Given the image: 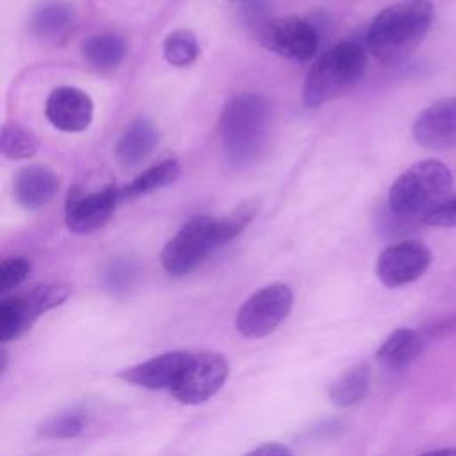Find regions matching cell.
<instances>
[{"label":"cell","mask_w":456,"mask_h":456,"mask_svg":"<svg viewBox=\"0 0 456 456\" xmlns=\"http://www.w3.org/2000/svg\"><path fill=\"white\" fill-rule=\"evenodd\" d=\"M162 55L167 64L175 68L191 66L200 55V45L191 30L178 28L166 36L162 43Z\"/></svg>","instance_id":"23"},{"label":"cell","mask_w":456,"mask_h":456,"mask_svg":"<svg viewBox=\"0 0 456 456\" xmlns=\"http://www.w3.org/2000/svg\"><path fill=\"white\" fill-rule=\"evenodd\" d=\"M244 456H294L292 451L289 447H285L283 444L278 442H265L255 449H251L249 452H246Z\"/></svg>","instance_id":"27"},{"label":"cell","mask_w":456,"mask_h":456,"mask_svg":"<svg viewBox=\"0 0 456 456\" xmlns=\"http://www.w3.org/2000/svg\"><path fill=\"white\" fill-rule=\"evenodd\" d=\"M419 456H456V449H436V451H428Z\"/></svg>","instance_id":"29"},{"label":"cell","mask_w":456,"mask_h":456,"mask_svg":"<svg viewBox=\"0 0 456 456\" xmlns=\"http://www.w3.org/2000/svg\"><path fill=\"white\" fill-rule=\"evenodd\" d=\"M59 176L46 166H27L20 169L12 182V192L20 207L37 210L45 207L59 191Z\"/></svg>","instance_id":"16"},{"label":"cell","mask_w":456,"mask_h":456,"mask_svg":"<svg viewBox=\"0 0 456 456\" xmlns=\"http://www.w3.org/2000/svg\"><path fill=\"white\" fill-rule=\"evenodd\" d=\"M39 150V141L37 137L27 130L25 126L7 121L2 126L0 134V151L5 159L11 160H25L32 159Z\"/></svg>","instance_id":"22"},{"label":"cell","mask_w":456,"mask_h":456,"mask_svg":"<svg viewBox=\"0 0 456 456\" xmlns=\"http://www.w3.org/2000/svg\"><path fill=\"white\" fill-rule=\"evenodd\" d=\"M221 144L232 167H246L258 160L271 132V103L256 93L233 96L221 112Z\"/></svg>","instance_id":"2"},{"label":"cell","mask_w":456,"mask_h":456,"mask_svg":"<svg viewBox=\"0 0 456 456\" xmlns=\"http://www.w3.org/2000/svg\"><path fill=\"white\" fill-rule=\"evenodd\" d=\"M433 16L431 0H401L388 5L369 25L367 48L381 64H399L422 43Z\"/></svg>","instance_id":"1"},{"label":"cell","mask_w":456,"mask_h":456,"mask_svg":"<svg viewBox=\"0 0 456 456\" xmlns=\"http://www.w3.org/2000/svg\"><path fill=\"white\" fill-rule=\"evenodd\" d=\"M32 271V262L23 256L5 258L0 265V292H9L21 285Z\"/></svg>","instance_id":"25"},{"label":"cell","mask_w":456,"mask_h":456,"mask_svg":"<svg viewBox=\"0 0 456 456\" xmlns=\"http://www.w3.org/2000/svg\"><path fill=\"white\" fill-rule=\"evenodd\" d=\"M7 358H9V356H7V351L2 349V351H0V372H2V374H4L5 369H7Z\"/></svg>","instance_id":"30"},{"label":"cell","mask_w":456,"mask_h":456,"mask_svg":"<svg viewBox=\"0 0 456 456\" xmlns=\"http://www.w3.org/2000/svg\"><path fill=\"white\" fill-rule=\"evenodd\" d=\"M121 200V191L114 183H105L100 189H84L82 185H73L66 196L64 219L69 232L84 235L100 230L107 224L118 201Z\"/></svg>","instance_id":"9"},{"label":"cell","mask_w":456,"mask_h":456,"mask_svg":"<svg viewBox=\"0 0 456 456\" xmlns=\"http://www.w3.org/2000/svg\"><path fill=\"white\" fill-rule=\"evenodd\" d=\"M130 276H132L130 267H126V265L119 267V265L116 264V265L110 269V273H109V283H110L112 287H125V285L130 281Z\"/></svg>","instance_id":"28"},{"label":"cell","mask_w":456,"mask_h":456,"mask_svg":"<svg viewBox=\"0 0 456 456\" xmlns=\"http://www.w3.org/2000/svg\"><path fill=\"white\" fill-rule=\"evenodd\" d=\"M294 292L285 283H271L255 290L237 310L235 328L248 338L273 333L290 314Z\"/></svg>","instance_id":"7"},{"label":"cell","mask_w":456,"mask_h":456,"mask_svg":"<svg viewBox=\"0 0 456 456\" xmlns=\"http://www.w3.org/2000/svg\"><path fill=\"white\" fill-rule=\"evenodd\" d=\"M413 139L426 150L456 146V98H442L426 107L413 121Z\"/></svg>","instance_id":"12"},{"label":"cell","mask_w":456,"mask_h":456,"mask_svg":"<svg viewBox=\"0 0 456 456\" xmlns=\"http://www.w3.org/2000/svg\"><path fill=\"white\" fill-rule=\"evenodd\" d=\"M75 27V9L62 0H48L37 5L28 20L34 37L48 45H61Z\"/></svg>","instance_id":"15"},{"label":"cell","mask_w":456,"mask_h":456,"mask_svg":"<svg viewBox=\"0 0 456 456\" xmlns=\"http://www.w3.org/2000/svg\"><path fill=\"white\" fill-rule=\"evenodd\" d=\"M228 374L230 363L223 353L191 351L169 394L182 404H201L221 390Z\"/></svg>","instance_id":"8"},{"label":"cell","mask_w":456,"mask_h":456,"mask_svg":"<svg viewBox=\"0 0 456 456\" xmlns=\"http://www.w3.org/2000/svg\"><path fill=\"white\" fill-rule=\"evenodd\" d=\"M223 244H226V240L221 221L210 216H196L166 242L160 253V264L169 276L182 278L192 273Z\"/></svg>","instance_id":"5"},{"label":"cell","mask_w":456,"mask_h":456,"mask_svg":"<svg viewBox=\"0 0 456 456\" xmlns=\"http://www.w3.org/2000/svg\"><path fill=\"white\" fill-rule=\"evenodd\" d=\"M182 167L176 159H164L148 169H144L141 175H137L125 189H121V200H134L144 194H150L153 191H159L169 183H173Z\"/></svg>","instance_id":"19"},{"label":"cell","mask_w":456,"mask_h":456,"mask_svg":"<svg viewBox=\"0 0 456 456\" xmlns=\"http://www.w3.org/2000/svg\"><path fill=\"white\" fill-rule=\"evenodd\" d=\"M84 59L96 69H112L126 55V43L118 34H96L82 45Z\"/></svg>","instance_id":"20"},{"label":"cell","mask_w":456,"mask_h":456,"mask_svg":"<svg viewBox=\"0 0 456 456\" xmlns=\"http://www.w3.org/2000/svg\"><path fill=\"white\" fill-rule=\"evenodd\" d=\"M159 144V132L148 119H135L126 126L118 141L116 155L123 166H139Z\"/></svg>","instance_id":"17"},{"label":"cell","mask_w":456,"mask_h":456,"mask_svg":"<svg viewBox=\"0 0 456 456\" xmlns=\"http://www.w3.org/2000/svg\"><path fill=\"white\" fill-rule=\"evenodd\" d=\"M94 105L91 96L73 86H59L50 91L45 114L52 126L62 132H82L93 121Z\"/></svg>","instance_id":"13"},{"label":"cell","mask_w":456,"mask_h":456,"mask_svg":"<svg viewBox=\"0 0 456 456\" xmlns=\"http://www.w3.org/2000/svg\"><path fill=\"white\" fill-rule=\"evenodd\" d=\"M370 385V370L367 363H360L344 372L330 388V401L337 408H349L360 403Z\"/></svg>","instance_id":"21"},{"label":"cell","mask_w":456,"mask_h":456,"mask_svg":"<svg viewBox=\"0 0 456 456\" xmlns=\"http://www.w3.org/2000/svg\"><path fill=\"white\" fill-rule=\"evenodd\" d=\"M367 53L354 41H342L326 50L310 68L303 84V102L319 107L351 89L365 73Z\"/></svg>","instance_id":"4"},{"label":"cell","mask_w":456,"mask_h":456,"mask_svg":"<svg viewBox=\"0 0 456 456\" xmlns=\"http://www.w3.org/2000/svg\"><path fill=\"white\" fill-rule=\"evenodd\" d=\"M69 294L71 289L66 283H45L21 294L5 296L0 301V342L21 337L41 315L62 305Z\"/></svg>","instance_id":"6"},{"label":"cell","mask_w":456,"mask_h":456,"mask_svg":"<svg viewBox=\"0 0 456 456\" xmlns=\"http://www.w3.org/2000/svg\"><path fill=\"white\" fill-rule=\"evenodd\" d=\"M452 189L449 167L435 159H426L401 173L388 191V207L399 217L424 219L438 208Z\"/></svg>","instance_id":"3"},{"label":"cell","mask_w":456,"mask_h":456,"mask_svg":"<svg viewBox=\"0 0 456 456\" xmlns=\"http://www.w3.org/2000/svg\"><path fill=\"white\" fill-rule=\"evenodd\" d=\"M422 223L429 226H438V228H452L456 226V194L449 196L438 208L429 212Z\"/></svg>","instance_id":"26"},{"label":"cell","mask_w":456,"mask_h":456,"mask_svg":"<svg viewBox=\"0 0 456 456\" xmlns=\"http://www.w3.org/2000/svg\"><path fill=\"white\" fill-rule=\"evenodd\" d=\"M431 264L429 249L419 240H401L385 248L376 260V276L388 287L397 289L420 278Z\"/></svg>","instance_id":"11"},{"label":"cell","mask_w":456,"mask_h":456,"mask_svg":"<svg viewBox=\"0 0 456 456\" xmlns=\"http://www.w3.org/2000/svg\"><path fill=\"white\" fill-rule=\"evenodd\" d=\"M258 41L267 52L290 61H308L319 48L315 27L297 16L267 20L258 32Z\"/></svg>","instance_id":"10"},{"label":"cell","mask_w":456,"mask_h":456,"mask_svg":"<svg viewBox=\"0 0 456 456\" xmlns=\"http://www.w3.org/2000/svg\"><path fill=\"white\" fill-rule=\"evenodd\" d=\"M191 351H167L153 356L146 362L132 365L119 372V378L130 385L148 388V390H167L171 392L176 385L183 365Z\"/></svg>","instance_id":"14"},{"label":"cell","mask_w":456,"mask_h":456,"mask_svg":"<svg viewBox=\"0 0 456 456\" xmlns=\"http://www.w3.org/2000/svg\"><path fill=\"white\" fill-rule=\"evenodd\" d=\"M86 428V419L80 411H64L50 417L39 428V435L52 440H64L80 435Z\"/></svg>","instance_id":"24"},{"label":"cell","mask_w":456,"mask_h":456,"mask_svg":"<svg viewBox=\"0 0 456 456\" xmlns=\"http://www.w3.org/2000/svg\"><path fill=\"white\" fill-rule=\"evenodd\" d=\"M422 337L410 328H397L379 346L376 358L388 370H404L422 353Z\"/></svg>","instance_id":"18"}]
</instances>
